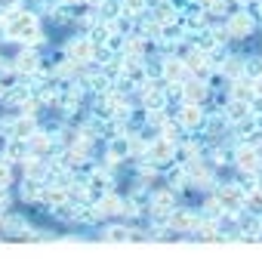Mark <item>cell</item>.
Masks as SVG:
<instances>
[{
	"label": "cell",
	"mask_w": 262,
	"mask_h": 262,
	"mask_svg": "<svg viewBox=\"0 0 262 262\" xmlns=\"http://www.w3.org/2000/svg\"><path fill=\"white\" fill-rule=\"evenodd\" d=\"M216 198H219V204H222L225 216H228V219H237V213L244 210V191H241V185L225 182V185L216 191Z\"/></svg>",
	"instance_id": "cell-1"
},
{
	"label": "cell",
	"mask_w": 262,
	"mask_h": 262,
	"mask_svg": "<svg viewBox=\"0 0 262 262\" xmlns=\"http://www.w3.org/2000/svg\"><path fill=\"white\" fill-rule=\"evenodd\" d=\"M40 68V59H37V53H31V50H22L19 56H16V71L19 74H31V71H37Z\"/></svg>",
	"instance_id": "cell-14"
},
{
	"label": "cell",
	"mask_w": 262,
	"mask_h": 262,
	"mask_svg": "<svg viewBox=\"0 0 262 262\" xmlns=\"http://www.w3.org/2000/svg\"><path fill=\"white\" fill-rule=\"evenodd\" d=\"M90 59H96V43H93L90 37H74V40L68 43V62L83 65V62H90Z\"/></svg>",
	"instance_id": "cell-5"
},
{
	"label": "cell",
	"mask_w": 262,
	"mask_h": 262,
	"mask_svg": "<svg viewBox=\"0 0 262 262\" xmlns=\"http://www.w3.org/2000/svg\"><path fill=\"white\" fill-rule=\"evenodd\" d=\"M16 40H22L25 47H37V43H43V34H40V28H37V25H31V28H25Z\"/></svg>",
	"instance_id": "cell-25"
},
{
	"label": "cell",
	"mask_w": 262,
	"mask_h": 262,
	"mask_svg": "<svg viewBox=\"0 0 262 262\" xmlns=\"http://www.w3.org/2000/svg\"><path fill=\"white\" fill-rule=\"evenodd\" d=\"M256 188H259V191H262V179H256Z\"/></svg>",
	"instance_id": "cell-37"
},
{
	"label": "cell",
	"mask_w": 262,
	"mask_h": 262,
	"mask_svg": "<svg viewBox=\"0 0 262 262\" xmlns=\"http://www.w3.org/2000/svg\"><path fill=\"white\" fill-rule=\"evenodd\" d=\"M161 74H164V83H182V80L191 77L185 59H164V71Z\"/></svg>",
	"instance_id": "cell-7"
},
{
	"label": "cell",
	"mask_w": 262,
	"mask_h": 262,
	"mask_svg": "<svg viewBox=\"0 0 262 262\" xmlns=\"http://www.w3.org/2000/svg\"><path fill=\"white\" fill-rule=\"evenodd\" d=\"M120 7H123V16L139 19L142 10H148V0H120Z\"/></svg>",
	"instance_id": "cell-22"
},
{
	"label": "cell",
	"mask_w": 262,
	"mask_h": 262,
	"mask_svg": "<svg viewBox=\"0 0 262 262\" xmlns=\"http://www.w3.org/2000/svg\"><path fill=\"white\" fill-rule=\"evenodd\" d=\"M207 13H213V16H228V13H234V10H231V0H213V4L207 7Z\"/></svg>",
	"instance_id": "cell-28"
},
{
	"label": "cell",
	"mask_w": 262,
	"mask_h": 262,
	"mask_svg": "<svg viewBox=\"0 0 262 262\" xmlns=\"http://www.w3.org/2000/svg\"><path fill=\"white\" fill-rule=\"evenodd\" d=\"M0 10H19V0H0Z\"/></svg>",
	"instance_id": "cell-34"
},
{
	"label": "cell",
	"mask_w": 262,
	"mask_h": 262,
	"mask_svg": "<svg viewBox=\"0 0 262 262\" xmlns=\"http://www.w3.org/2000/svg\"><path fill=\"white\" fill-rule=\"evenodd\" d=\"M259 170H262V151H259Z\"/></svg>",
	"instance_id": "cell-39"
},
{
	"label": "cell",
	"mask_w": 262,
	"mask_h": 262,
	"mask_svg": "<svg viewBox=\"0 0 262 262\" xmlns=\"http://www.w3.org/2000/svg\"><path fill=\"white\" fill-rule=\"evenodd\" d=\"M244 74H247V77H259V74H262V59H256V56L244 59Z\"/></svg>",
	"instance_id": "cell-29"
},
{
	"label": "cell",
	"mask_w": 262,
	"mask_h": 262,
	"mask_svg": "<svg viewBox=\"0 0 262 262\" xmlns=\"http://www.w3.org/2000/svg\"><path fill=\"white\" fill-rule=\"evenodd\" d=\"M7 161H25L28 158V139H19V136H13V142L7 145V155H4Z\"/></svg>",
	"instance_id": "cell-19"
},
{
	"label": "cell",
	"mask_w": 262,
	"mask_h": 262,
	"mask_svg": "<svg viewBox=\"0 0 262 262\" xmlns=\"http://www.w3.org/2000/svg\"><path fill=\"white\" fill-rule=\"evenodd\" d=\"M253 93H256V96H262V74H259V77H253Z\"/></svg>",
	"instance_id": "cell-35"
},
{
	"label": "cell",
	"mask_w": 262,
	"mask_h": 262,
	"mask_svg": "<svg viewBox=\"0 0 262 262\" xmlns=\"http://www.w3.org/2000/svg\"><path fill=\"white\" fill-rule=\"evenodd\" d=\"M204 213H207L210 219H219V216H225V210H222V204H219V198H210V201L204 204Z\"/></svg>",
	"instance_id": "cell-30"
},
{
	"label": "cell",
	"mask_w": 262,
	"mask_h": 262,
	"mask_svg": "<svg viewBox=\"0 0 262 262\" xmlns=\"http://www.w3.org/2000/svg\"><path fill=\"white\" fill-rule=\"evenodd\" d=\"M123 210V198H117V194H102L99 198V204H96V213H99V219L102 216H114V213H120Z\"/></svg>",
	"instance_id": "cell-10"
},
{
	"label": "cell",
	"mask_w": 262,
	"mask_h": 262,
	"mask_svg": "<svg viewBox=\"0 0 262 262\" xmlns=\"http://www.w3.org/2000/svg\"><path fill=\"white\" fill-rule=\"evenodd\" d=\"M204 120H207V111L198 105V102H182L179 108V123L185 129H204Z\"/></svg>",
	"instance_id": "cell-4"
},
{
	"label": "cell",
	"mask_w": 262,
	"mask_h": 262,
	"mask_svg": "<svg viewBox=\"0 0 262 262\" xmlns=\"http://www.w3.org/2000/svg\"><path fill=\"white\" fill-rule=\"evenodd\" d=\"M129 155V139L126 136H111V145H108V164H117Z\"/></svg>",
	"instance_id": "cell-12"
},
{
	"label": "cell",
	"mask_w": 262,
	"mask_h": 262,
	"mask_svg": "<svg viewBox=\"0 0 262 262\" xmlns=\"http://www.w3.org/2000/svg\"><path fill=\"white\" fill-rule=\"evenodd\" d=\"M207 93H210V86L204 83V77H188L185 83H182V99L185 102H204L207 99Z\"/></svg>",
	"instance_id": "cell-8"
},
{
	"label": "cell",
	"mask_w": 262,
	"mask_h": 262,
	"mask_svg": "<svg viewBox=\"0 0 262 262\" xmlns=\"http://www.w3.org/2000/svg\"><path fill=\"white\" fill-rule=\"evenodd\" d=\"M213 47H219V43H216V34H213V28H201V31H198V37H194V50H201V53H210Z\"/></svg>",
	"instance_id": "cell-20"
},
{
	"label": "cell",
	"mask_w": 262,
	"mask_h": 262,
	"mask_svg": "<svg viewBox=\"0 0 262 262\" xmlns=\"http://www.w3.org/2000/svg\"><path fill=\"white\" fill-rule=\"evenodd\" d=\"M219 71H222L228 80L241 77V74H244V56H225V59L219 62Z\"/></svg>",
	"instance_id": "cell-15"
},
{
	"label": "cell",
	"mask_w": 262,
	"mask_h": 262,
	"mask_svg": "<svg viewBox=\"0 0 262 262\" xmlns=\"http://www.w3.org/2000/svg\"><path fill=\"white\" fill-rule=\"evenodd\" d=\"M105 241H111V244H117V241H129V228L114 225V228H108V231H105Z\"/></svg>",
	"instance_id": "cell-31"
},
{
	"label": "cell",
	"mask_w": 262,
	"mask_h": 262,
	"mask_svg": "<svg viewBox=\"0 0 262 262\" xmlns=\"http://www.w3.org/2000/svg\"><path fill=\"white\" fill-rule=\"evenodd\" d=\"M90 4H93V7H99V4H102V0H90Z\"/></svg>",
	"instance_id": "cell-38"
},
{
	"label": "cell",
	"mask_w": 262,
	"mask_h": 262,
	"mask_svg": "<svg viewBox=\"0 0 262 262\" xmlns=\"http://www.w3.org/2000/svg\"><path fill=\"white\" fill-rule=\"evenodd\" d=\"M145 158H148V164L164 167V164H170V161L176 158V142H167L164 136H158V139H151V142H148Z\"/></svg>",
	"instance_id": "cell-2"
},
{
	"label": "cell",
	"mask_w": 262,
	"mask_h": 262,
	"mask_svg": "<svg viewBox=\"0 0 262 262\" xmlns=\"http://www.w3.org/2000/svg\"><path fill=\"white\" fill-rule=\"evenodd\" d=\"M253 13H256V16H262V4H259V7H256V10H253Z\"/></svg>",
	"instance_id": "cell-36"
},
{
	"label": "cell",
	"mask_w": 262,
	"mask_h": 262,
	"mask_svg": "<svg viewBox=\"0 0 262 262\" xmlns=\"http://www.w3.org/2000/svg\"><path fill=\"white\" fill-rule=\"evenodd\" d=\"M123 13V7H120V0H102V4H99V19H117Z\"/></svg>",
	"instance_id": "cell-21"
},
{
	"label": "cell",
	"mask_w": 262,
	"mask_h": 262,
	"mask_svg": "<svg viewBox=\"0 0 262 262\" xmlns=\"http://www.w3.org/2000/svg\"><path fill=\"white\" fill-rule=\"evenodd\" d=\"M225 28H228V34L231 37H250L253 34V28H256V19H253V13H247V10H234V13H228V22H225Z\"/></svg>",
	"instance_id": "cell-3"
},
{
	"label": "cell",
	"mask_w": 262,
	"mask_h": 262,
	"mask_svg": "<svg viewBox=\"0 0 262 262\" xmlns=\"http://www.w3.org/2000/svg\"><path fill=\"white\" fill-rule=\"evenodd\" d=\"M191 228H198V216H191V213H185V210H170V231H191Z\"/></svg>",
	"instance_id": "cell-11"
},
{
	"label": "cell",
	"mask_w": 262,
	"mask_h": 262,
	"mask_svg": "<svg viewBox=\"0 0 262 262\" xmlns=\"http://www.w3.org/2000/svg\"><path fill=\"white\" fill-rule=\"evenodd\" d=\"M213 34H216V43H219V47L231 40V34H228V28H225V25H222V28H213Z\"/></svg>",
	"instance_id": "cell-33"
},
{
	"label": "cell",
	"mask_w": 262,
	"mask_h": 262,
	"mask_svg": "<svg viewBox=\"0 0 262 262\" xmlns=\"http://www.w3.org/2000/svg\"><path fill=\"white\" fill-rule=\"evenodd\" d=\"M40 198V179H28L22 182V201H37Z\"/></svg>",
	"instance_id": "cell-26"
},
{
	"label": "cell",
	"mask_w": 262,
	"mask_h": 262,
	"mask_svg": "<svg viewBox=\"0 0 262 262\" xmlns=\"http://www.w3.org/2000/svg\"><path fill=\"white\" fill-rule=\"evenodd\" d=\"M256 93H253V77H247V74H241V77H234L231 80V99H237V102H247L250 105V99H253Z\"/></svg>",
	"instance_id": "cell-9"
},
{
	"label": "cell",
	"mask_w": 262,
	"mask_h": 262,
	"mask_svg": "<svg viewBox=\"0 0 262 262\" xmlns=\"http://www.w3.org/2000/svg\"><path fill=\"white\" fill-rule=\"evenodd\" d=\"M198 237L201 241H222L225 244V234H219V225H216V219H198Z\"/></svg>",
	"instance_id": "cell-18"
},
{
	"label": "cell",
	"mask_w": 262,
	"mask_h": 262,
	"mask_svg": "<svg viewBox=\"0 0 262 262\" xmlns=\"http://www.w3.org/2000/svg\"><path fill=\"white\" fill-rule=\"evenodd\" d=\"M37 129V120H34V114H28V117H19V120H13V129H10V136H19V139H28L31 133Z\"/></svg>",
	"instance_id": "cell-17"
},
{
	"label": "cell",
	"mask_w": 262,
	"mask_h": 262,
	"mask_svg": "<svg viewBox=\"0 0 262 262\" xmlns=\"http://www.w3.org/2000/svg\"><path fill=\"white\" fill-rule=\"evenodd\" d=\"M13 182V170H10V161L0 158V188H7Z\"/></svg>",
	"instance_id": "cell-32"
},
{
	"label": "cell",
	"mask_w": 262,
	"mask_h": 262,
	"mask_svg": "<svg viewBox=\"0 0 262 262\" xmlns=\"http://www.w3.org/2000/svg\"><path fill=\"white\" fill-rule=\"evenodd\" d=\"M65 4H80V0H65Z\"/></svg>",
	"instance_id": "cell-40"
},
{
	"label": "cell",
	"mask_w": 262,
	"mask_h": 262,
	"mask_svg": "<svg viewBox=\"0 0 262 262\" xmlns=\"http://www.w3.org/2000/svg\"><path fill=\"white\" fill-rule=\"evenodd\" d=\"M155 19H158L161 25H167L170 19H173V22H179V10H176L173 4H164V0H161V4H158V13H155Z\"/></svg>",
	"instance_id": "cell-23"
},
{
	"label": "cell",
	"mask_w": 262,
	"mask_h": 262,
	"mask_svg": "<svg viewBox=\"0 0 262 262\" xmlns=\"http://www.w3.org/2000/svg\"><path fill=\"white\" fill-rule=\"evenodd\" d=\"M234 164H237L244 173H256V170H259V148L241 142V145L234 148Z\"/></svg>",
	"instance_id": "cell-6"
},
{
	"label": "cell",
	"mask_w": 262,
	"mask_h": 262,
	"mask_svg": "<svg viewBox=\"0 0 262 262\" xmlns=\"http://www.w3.org/2000/svg\"><path fill=\"white\" fill-rule=\"evenodd\" d=\"M151 210H173V188L158 191V194L151 198Z\"/></svg>",
	"instance_id": "cell-27"
},
{
	"label": "cell",
	"mask_w": 262,
	"mask_h": 262,
	"mask_svg": "<svg viewBox=\"0 0 262 262\" xmlns=\"http://www.w3.org/2000/svg\"><path fill=\"white\" fill-rule=\"evenodd\" d=\"M161 34H164V25L158 22V19H151V22H142V28H139V37H151V40H161Z\"/></svg>",
	"instance_id": "cell-24"
},
{
	"label": "cell",
	"mask_w": 262,
	"mask_h": 262,
	"mask_svg": "<svg viewBox=\"0 0 262 262\" xmlns=\"http://www.w3.org/2000/svg\"><path fill=\"white\" fill-rule=\"evenodd\" d=\"M222 114H225V120L234 126V123H241L244 117H250V105H247V102H237V99H231V102H228V108H225Z\"/></svg>",
	"instance_id": "cell-16"
},
{
	"label": "cell",
	"mask_w": 262,
	"mask_h": 262,
	"mask_svg": "<svg viewBox=\"0 0 262 262\" xmlns=\"http://www.w3.org/2000/svg\"><path fill=\"white\" fill-rule=\"evenodd\" d=\"M40 198H43V204H50V207H62V204H68V188L65 185H50V188H43L40 191Z\"/></svg>",
	"instance_id": "cell-13"
}]
</instances>
